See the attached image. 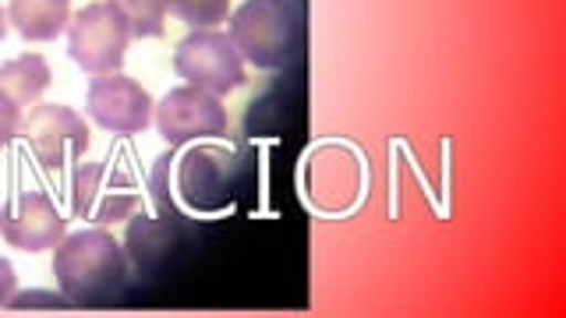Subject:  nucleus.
I'll use <instances>...</instances> for the list:
<instances>
[{
	"mask_svg": "<svg viewBox=\"0 0 566 318\" xmlns=\"http://www.w3.org/2000/svg\"><path fill=\"white\" fill-rule=\"evenodd\" d=\"M53 279L71 305H96L120 290L128 279V255L120 241L103 226H85L61 237L53 247Z\"/></svg>",
	"mask_w": 566,
	"mask_h": 318,
	"instance_id": "obj_1",
	"label": "nucleus"
},
{
	"mask_svg": "<svg viewBox=\"0 0 566 318\" xmlns=\"http://www.w3.org/2000/svg\"><path fill=\"white\" fill-rule=\"evenodd\" d=\"M230 40L238 53L259 71H276L291 64L301 43V8L297 0H244L230 11Z\"/></svg>",
	"mask_w": 566,
	"mask_h": 318,
	"instance_id": "obj_2",
	"label": "nucleus"
},
{
	"mask_svg": "<svg viewBox=\"0 0 566 318\" xmlns=\"http://www.w3.org/2000/svg\"><path fill=\"white\" fill-rule=\"evenodd\" d=\"M132 43V25L111 0H93L67 22V57L85 75H111L120 71Z\"/></svg>",
	"mask_w": 566,
	"mask_h": 318,
	"instance_id": "obj_3",
	"label": "nucleus"
},
{
	"mask_svg": "<svg viewBox=\"0 0 566 318\" xmlns=\"http://www.w3.org/2000/svg\"><path fill=\"white\" fill-rule=\"evenodd\" d=\"M142 205V188L132 173L106 163H78L71 177V212L88 226L132 220Z\"/></svg>",
	"mask_w": 566,
	"mask_h": 318,
	"instance_id": "obj_4",
	"label": "nucleus"
},
{
	"mask_svg": "<svg viewBox=\"0 0 566 318\" xmlns=\"http://www.w3.org/2000/svg\"><path fill=\"white\" fill-rule=\"evenodd\" d=\"M174 71L212 96H230L244 85V57L220 29H191L174 50Z\"/></svg>",
	"mask_w": 566,
	"mask_h": 318,
	"instance_id": "obj_5",
	"label": "nucleus"
},
{
	"mask_svg": "<svg viewBox=\"0 0 566 318\" xmlns=\"http://www.w3.org/2000/svg\"><path fill=\"white\" fill-rule=\"evenodd\" d=\"M153 124L170 146H188L195 138L227 135V110L220 96L206 93L199 85H177L153 106Z\"/></svg>",
	"mask_w": 566,
	"mask_h": 318,
	"instance_id": "obj_6",
	"label": "nucleus"
},
{
	"mask_svg": "<svg viewBox=\"0 0 566 318\" xmlns=\"http://www.w3.org/2000/svg\"><path fill=\"white\" fill-rule=\"evenodd\" d=\"M153 106L146 88L120 71L93 75L85 93V114L111 135H142L153 124Z\"/></svg>",
	"mask_w": 566,
	"mask_h": 318,
	"instance_id": "obj_7",
	"label": "nucleus"
},
{
	"mask_svg": "<svg viewBox=\"0 0 566 318\" xmlns=\"http://www.w3.org/2000/svg\"><path fill=\"white\" fill-rule=\"evenodd\" d=\"M32 156L43 170H61L88 149V124L64 103H40L22 120Z\"/></svg>",
	"mask_w": 566,
	"mask_h": 318,
	"instance_id": "obj_8",
	"label": "nucleus"
},
{
	"mask_svg": "<svg viewBox=\"0 0 566 318\" xmlns=\"http://www.w3.org/2000/svg\"><path fill=\"white\" fill-rule=\"evenodd\" d=\"M67 230V220L61 216L57 202L46 191H18L14 199L0 209V237L18 252L40 255L53 252Z\"/></svg>",
	"mask_w": 566,
	"mask_h": 318,
	"instance_id": "obj_9",
	"label": "nucleus"
},
{
	"mask_svg": "<svg viewBox=\"0 0 566 318\" xmlns=\"http://www.w3.org/2000/svg\"><path fill=\"white\" fill-rule=\"evenodd\" d=\"M8 22L29 43H50L71 22V0H8Z\"/></svg>",
	"mask_w": 566,
	"mask_h": 318,
	"instance_id": "obj_10",
	"label": "nucleus"
},
{
	"mask_svg": "<svg viewBox=\"0 0 566 318\" xmlns=\"http://www.w3.org/2000/svg\"><path fill=\"white\" fill-rule=\"evenodd\" d=\"M53 85V71L40 53H22L8 64H0V93L11 96L18 106H29Z\"/></svg>",
	"mask_w": 566,
	"mask_h": 318,
	"instance_id": "obj_11",
	"label": "nucleus"
},
{
	"mask_svg": "<svg viewBox=\"0 0 566 318\" xmlns=\"http://www.w3.org/2000/svg\"><path fill=\"white\" fill-rule=\"evenodd\" d=\"M120 8V14L128 18L132 35L138 40H159L167 29V0H111Z\"/></svg>",
	"mask_w": 566,
	"mask_h": 318,
	"instance_id": "obj_12",
	"label": "nucleus"
},
{
	"mask_svg": "<svg viewBox=\"0 0 566 318\" xmlns=\"http://www.w3.org/2000/svg\"><path fill=\"white\" fill-rule=\"evenodd\" d=\"M167 11L191 29H220L230 18V0H167Z\"/></svg>",
	"mask_w": 566,
	"mask_h": 318,
	"instance_id": "obj_13",
	"label": "nucleus"
},
{
	"mask_svg": "<svg viewBox=\"0 0 566 318\" xmlns=\"http://www.w3.org/2000/svg\"><path fill=\"white\" fill-rule=\"evenodd\" d=\"M18 131H22V106H18L11 96L0 93V146L11 141Z\"/></svg>",
	"mask_w": 566,
	"mask_h": 318,
	"instance_id": "obj_14",
	"label": "nucleus"
},
{
	"mask_svg": "<svg viewBox=\"0 0 566 318\" xmlns=\"http://www.w3.org/2000/svg\"><path fill=\"white\" fill-rule=\"evenodd\" d=\"M14 287H18V276H14V265L0 255V308L11 305L14 300Z\"/></svg>",
	"mask_w": 566,
	"mask_h": 318,
	"instance_id": "obj_15",
	"label": "nucleus"
},
{
	"mask_svg": "<svg viewBox=\"0 0 566 318\" xmlns=\"http://www.w3.org/2000/svg\"><path fill=\"white\" fill-rule=\"evenodd\" d=\"M8 25H11V22H8V11L0 8V43H4V35H8Z\"/></svg>",
	"mask_w": 566,
	"mask_h": 318,
	"instance_id": "obj_16",
	"label": "nucleus"
}]
</instances>
